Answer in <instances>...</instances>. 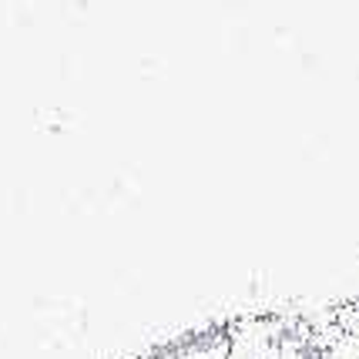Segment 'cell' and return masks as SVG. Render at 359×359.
I'll return each instance as SVG.
<instances>
[{"label":"cell","mask_w":359,"mask_h":359,"mask_svg":"<svg viewBox=\"0 0 359 359\" xmlns=\"http://www.w3.org/2000/svg\"><path fill=\"white\" fill-rule=\"evenodd\" d=\"M323 359H359V336H343L332 349L323 353Z\"/></svg>","instance_id":"2"},{"label":"cell","mask_w":359,"mask_h":359,"mask_svg":"<svg viewBox=\"0 0 359 359\" xmlns=\"http://www.w3.org/2000/svg\"><path fill=\"white\" fill-rule=\"evenodd\" d=\"M266 359H313V356H309V349H306L302 339H296V336H282L279 343L272 346V353H269Z\"/></svg>","instance_id":"1"}]
</instances>
